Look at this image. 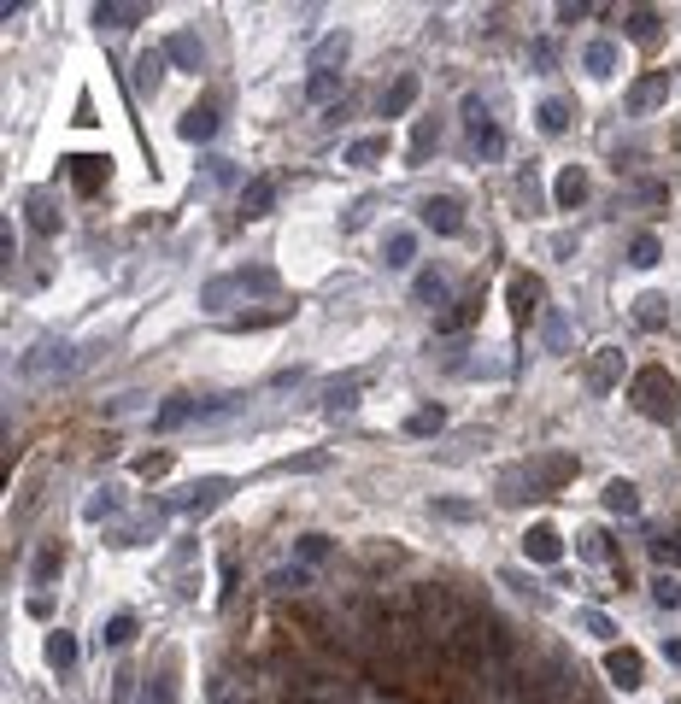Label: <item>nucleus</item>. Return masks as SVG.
Wrapping results in <instances>:
<instances>
[{
  "label": "nucleus",
  "instance_id": "obj_48",
  "mask_svg": "<svg viewBox=\"0 0 681 704\" xmlns=\"http://www.w3.org/2000/svg\"><path fill=\"white\" fill-rule=\"evenodd\" d=\"M130 640H135V616H123V611H118L112 623H106V645H130Z\"/></svg>",
  "mask_w": 681,
  "mask_h": 704
},
{
  "label": "nucleus",
  "instance_id": "obj_26",
  "mask_svg": "<svg viewBox=\"0 0 681 704\" xmlns=\"http://www.w3.org/2000/svg\"><path fill=\"white\" fill-rule=\"evenodd\" d=\"M441 429H447V411H441V405H423V411L406 417V434H411V441H423V434H441Z\"/></svg>",
  "mask_w": 681,
  "mask_h": 704
},
{
  "label": "nucleus",
  "instance_id": "obj_36",
  "mask_svg": "<svg viewBox=\"0 0 681 704\" xmlns=\"http://www.w3.org/2000/svg\"><path fill=\"white\" fill-rule=\"evenodd\" d=\"M658 259H664L658 235H634V241H629V264H634V271H652Z\"/></svg>",
  "mask_w": 681,
  "mask_h": 704
},
{
  "label": "nucleus",
  "instance_id": "obj_58",
  "mask_svg": "<svg viewBox=\"0 0 681 704\" xmlns=\"http://www.w3.org/2000/svg\"><path fill=\"white\" fill-rule=\"evenodd\" d=\"M529 53H535V65H540V70H552V59H559V48H552V41H535Z\"/></svg>",
  "mask_w": 681,
  "mask_h": 704
},
{
  "label": "nucleus",
  "instance_id": "obj_12",
  "mask_svg": "<svg viewBox=\"0 0 681 704\" xmlns=\"http://www.w3.org/2000/svg\"><path fill=\"white\" fill-rule=\"evenodd\" d=\"M417 211H423V223H429V229H435V235H458V229H464V218H458V200H447V194H435V200H423Z\"/></svg>",
  "mask_w": 681,
  "mask_h": 704
},
{
  "label": "nucleus",
  "instance_id": "obj_57",
  "mask_svg": "<svg viewBox=\"0 0 681 704\" xmlns=\"http://www.w3.org/2000/svg\"><path fill=\"white\" fill-rule=\"evenodd\" d=\"M153 704H171V669L153 675Z\"/></svg>",
  "mask_w": 681,
  "mask_h": 704
},
{
  "label": "nucleus",
  "instance_id": "obj_49",
  "mask_svg": "<svg viewBox=\"0 0 681 704\" xmlns=\"http://www.w3.org/2000/svg\"><path fill=\"white\" fill-rule=\"evenodd\" d=\"M464 123H470V135H476L482 123H494V118H488V101H482V94H464Z\"/></svg>",
  "mask_w": 681,
  "mask_h": 704
},
{
  "label": "nucleus",
  "instance_id": "obj_14",
  "mask_svg": "<svg viewBox=\"0 0 681 704\" xmlns=\"http://www.w3.org/2000/svg\"><path fill=\"white\" fill-rule=\"evenodd\" d=\"M176 135L183 141H212L218 135V106H188L183 118H176Z\"/></svg>",
  "mask_w": 681,
  "mask_h": 704
},
{
  "label": "nucleus",
  "instance_id": "obj_19",
  "mask_svg": "<svg viewBox=\"0 0 681 704\" xmlns=\"http://www.w3.org/2000/svg\"><path fill=\"white\" fill-rule=\"evenodd\" d=\"M271 206H276V182L271 176H259V182H247V188H241V218H265Z\"/></svg>",
  "mask_w": 681,
  "mask_h": 704
},
{
  "label": "nucleus",
  "instance_id": "obj_43",
  "mask_svg": "<svg viewBox=\"0 0 681 704\" xmlns=\"http://www.w3.org/2000/svg\"><path fill=\"white\" fill-rule=\"evenodd\" d=\"M142 405H147V400H142V393H118V400H106V405H101V417H106V422H118V417H130V411H142Z\"/></svg>",
  "mask_w": 681,
  "mask_h": 704
},
{
  "label": "nucleus",
  "instance_id": "obj_2",
  "mask_svg": "<svg viewBox=\"0 0 681 704\" xmlns=\"http://www.w3.org/2000/svg\"><path fill=\"white\" fill-rule=\"evenodd\" d=\"M71 370H77V347H65V341H41L18 358L24 382H48V376H71Z\"/></svg>",
  "mask_w": 681,
  "mask_h": 704
},
{
  "label": "nucleus",
  "instance_id": "obj_60",
  "mask_svg": "<svg viewBox=\"0 0 681 704\" xmlns=\"http://www.w3.org/2000/svg\"><path fill=\"white\" fill-rule=\"evenodd\" d=\"M664 657H670V664H681V640H670V645H664Z\"/></svg>",
  "mask_w": 681,
  "mask_h": 704
},
{
  "label": "nucleus",
  "instance_id": "obj_3",
  "mask_svg": "<svg viewBox=\"0 0 681 704\" xmlns=\"http://www.w3.org/2000/svg\"><path fill=\"white\" fill-rule=\"evenodd\" d=\"M505 300H511V317H517V323H535V317H540V300H547V288H540V276L523 271V276L505 282Z\"/></svg>",
  "mask_w": 681,
  "mask_h": 704
},
{
  "label": "nucleus",
  "instance_id": "obj_39",
  "mask_svg": "<svg viewBox=\"0 0 681 704\" xmlns=\"http://www.w3.org/2000/svg\"><path fill=\"white\" fill-rule=\"evenodd\" d=\"M312 59H317V70L341 65V59H346V36H341V30H335V36H324V41H317V53H312Z\"/></svg>",
  "mask_w": 681,
  "mask_h": 704
},
{
  "label": "nucleus",
  "instance_id": "obj_23",
  "mask_svg": "<svg viewBox=\"0 0 681 704\" xmlns=\"http://www.w3.org/2000/svg\"><path fill=\"white\" fill-rule=\"evenodd\" d=\"M535 475H540V487H559L576 475V458H564V453H547V458H535Z\"/></svg>",
  "mask_w": 681,
  "mask_h": 704
},
{
  "label": "nucleus",
  "instance_id": "obj_52",
  "mask_svg": "<svg viewBox=\"0 0 681 704\" xmlns=\"http://www.w3.org/2000/svg\"><path fill=\"white\" fill-rule=\"evenodd\" d=\"M547 347H552V352H564V347H569V323H564L559 312L547 317Z\"/></svg>",
  "mask_w": 681,
  "mask_h": 704
},
{
  "label": "nucleus",
  "instance_id": "obj_33",
  "mask_svg": "<svg viewBox=\"0 0 681 704\" xmlns=\"http://www.w3.org/2000/svg\"><path fill=\"white\" fill-rule=\"evenodd\" d=\"M470 147H476V159H499V153H505V130H499V123H482V130L470 135Z\"/></svg>",
  "mask_w": 681,
  "mask_h": 704
},
{
  "label": "nucleus",
  "instance_id": "obj_17",
  "mask_svg": "<svg viewBox=\"0 0 681 704\" xmlns=\"http://www.w3.org/2000/svg\"><path fill=\"white\" fill-rule=\"evenodd\" d=\"M411 106H417V77L406 70V77H394V89L382 94V118H406Z\"/></svg>",
  "mask_w": 681,
  "mask_h": 704
},
{
  "label": "nucleus",
  "instance_id": "obj_53",
  "mask_svg": "<svg viewBox=\"0 0 681 704\" xmlns=\"http://www.w3.org/2000/svg\"><path fill=\"white\" fill-rule=\"evenodd\" d=\"M435 511L452 517V523H470V517H476V505H464V499H435Z\"/></svg>",
  "mask_w": 681,
  "mask_h": 704
},
{
  "label": "nucleus",
  "instance_id": "obj_61",
  "mask_svg": "<svg viewBox=\"0 0 681 704\" xmlns=\"http://www.w3.org/2000/svg\"><path fill=\"white\" fill-rule=\"evenodd\" d=\"M300 704H324V699H300Z\"/></svg>",
  "mask_w": 681,
  "mask_h": 704
},
{
  "label": "nucleus",
  "instance_id": "obj_54",
  "mask_svg": "<svg viewBox=\"0 0 681 704\" xmlns=\"http://www.w3.org/2000/svg\"><path fill=\"white\" fill-rule=\"evenodd\" d=\"M652 558H658V563H681V540H664V534H652Z\"/></svg>",
  "mask_w": 681,
  "mask_h": 704
},
{
  "label": "nucleus",
  "instance_id": "obj_21",
  "mask_svg": "<svg viewBox=\"0 0 681 704\" xmlns=\"http://www.w3.org/2000/svg\"><path fill=\"white\" fill-rule=\"evenodd\" d=\"M165 59H176L183 70H200V65H206V48H200V41H194V36L183 30V36H171V41H165Z\"/></svg>",
  "mask_w": 681,
  "mask_h": 704
},
{
  "label": "nucleus",
  "instance_id": "obj_15",
  "mask_svg": "<svg viewBox=\"0 0 681 704\" xmlns=\"http://www.w3.org/2000/svg\"><path fill=\"white\" fill-rule=\"evenodd\" d=\"M200 411V400H188V393H171V400L159 405V411H153V429L159 434H171V429H183V422Z\"/></svg>",
  "mask_w": 681,
  "mask_h": 704
},
{
  "label": "nucleus",
  "instance_id": "obj_7",
  "mask_svg": "<svg viewBox=\"0 0 681 704\" xmlns=\"http://www.w3.org/2000/svg\"><path fill=\"white\" fill-rule=\"evenodd\" d=\"M605 675L622 687V693H634V687H641V652H634V645H611V652H605Z\"/></svg>",
  "mask_w": 681,
  "mask_h": 704
},
{
  "label": "nucleus",
  "instance_id": "obj_45",
  "mask_svg": "<svg viewBox=\"0 0 681 704\" xmlns=\"http://www.w3.org/2000/svg\"><path fill=\"white\" fill-rule=\"evenodd\" d=\"M30 575H36V587H41V581H53V575H59V546H41L36 563H30Z\"/></svg>",
  "mask_w": 681,
  "mask_h": 704
},
{
  "label": "nucleus",
  "instance_id": "obj_42",
  "mask_svg": "<svg viewBox=\"0 0 681 704\" xmlns=\"http://www.w3.org/2000/svg\"><path fill=\"white\" fill-rule=\"evenodd\" d=\"M658 24H664V18H658V12H652V6L629 12V36H634V41H652V36H658Z\"/></svg>",
  "mask_w": 681,
  "mask_h": 704
},
{
  "label": "nucleus",
  "instance_id": "obj_20",
  "mask_svg": "<svg viewBox=\"0 0 681 704\" xmlns=\"http://www.w3.org/2000/svg\"><path fill=\"white\" fill-rule=\"evenodd\" d=\"M617 376H622V352H617V347H600V352H593V364H588V382L605 393Z\"/></svg>",
  "mask_w": 681,
  "mask_h": 704
},
{
  "label": "nucleus",
  "instance_id": "obj_59",
  "mask_svg": "<svg viewBox=\"0 0 681 704\" xmlns=\"http://www.w3.org/2000/svg\"><path fill=\"white\" fill-rule=\"evenodd\" d=\"M317 464H324V453H305V458H288L282 470H317Z\"/></svg>",
  "mask_w": 681,
  "mask_h": 704
},
{
  "label": "nucleus",
  "instance_id": "obj_30",
  "mask_svg": "<svg viewBox=\"0 0 681 704\" xmlns=\"http://www.w3.org/2000/svg\"><path fill=\"white\" fill-rule=\"evenodd\" d=\"M664 317H670V300H664V293H641V300H634V323H641V329H658Z\"/></svg>",
  "mask_w": 681,
  "mask_h": 704
},
{
  "label": "nucleus",
  "instance_id": "obj_5",
  "mask_svg": "<svg viewBox=\"0 0 681 704\" xmlns=\"http://www.w3.org/2000/svg\"><path fill=\"white\" fill-rule=\"evenodd\" d=\"M224 499H229V482H224V475H206V482H194L183 499H176V511L200 517V511H212V505H224Z\"/></svg>",
  "mask_w": 681,
  "mask_h": 704
},
{
  "label": "nucleus",
  "instance_id": "obj_41",
  "mask_svg": "<svg viewBox=\"0 0 681 704\" xmlns=\"http://www.w3.org/2000/svg\"><path fill=\"white\" fill-rule=\"evenodd\" d=\"M112 511H118V487H101L89 505H82V517H89V523H106Z\"/></svg>",
  "mask_w": 681,
  "mask_h": 704
},
{
  "label": "nucleus",
  "instance_id": "obj_35",
  "mask_svg": "<svg viewBox=\"0 0 681 704\" xmlns=\"http://www.w3.org/2000/svg\"><path fill=\"white\" fill-rule=\"evenodd\" d=\"M569 118H576V106H569V101H540V130H547V135L569 130Z\"/></svg>",
  "mask_w": 681,
  "mask_h": 704
},
{
  "label": "nucleus",
  "instance_id": "obj_38",
  "mask_svg": "<svg viewBox=\"0 0 681 704\" xmlns=\"http://www.w3.org/2000/svg\"><path fill=\"white\" fill-rule=\"evenodd\" d=\"M652 604H658V611H676V604H681V581H676V575H652Z\"/></svg>",
  "mask_w": 681,
  "mask_h": 704
},
{
  "label": "nucleus",
  "instance_id": "obj_29",
  "mask_svg": "<svg viewBox=\"0 0 681 704\" xmlns=\"http://www.w3.org/2000/svg\"><path fill=\"white\" fill-rule=\"evenodd\" d=\"M235 293H241V288H235V276H212V282L200 288V305H206V312H224Z\"/></svg>",
  "mask_w": 681,
  "mask_h": 704
},
{
  "label": "nucleus",
  "instance_id": "obj_4",
  "mask_svg": "<svg viewBox=\"0 0 681 704\" xmlns=\"http://www.w3.org/2000/svg\"><path fill=\"white\" fill-rule=\"evenodd\" d=\"M65 165H71L77 194H101L106 176H112V159H106V153H77V159H65Z\"/></svg>",
  "mask_w": 681,
  "mask_h": 704
},
{
  "label": "nucleus",
  "instance_id": "obj_22",
  "mask_svg": "<svg viewBox=\"0 0 681 704\" xmlns=\"http://www.w3.org/2000/svg\"><path fill=\"white\" fill-rule=\"evenodd\" d=\"M382 153H388V135H358L353 147H346V165H353V171H370Z\"/></svg>",
  "mask_w": 681,
  "mask_h": 704
},
{
  "label": "nucleus",
  "instance_id": "obj_62",
  "mask_svg": "<svg viewBox=\"0 0 681 704\" xmlns=\"http://www.w3.org/2000/svg\"><path fill=\"white\" fill-rule=\"evenodd\" d=\"M676 141H681V130H676Z\"/></svg>",
  "mask_w": 681,
  "mask_h": 704
},
{
  "label": "nucleus",
  "instance_id": "obj_40",
  "mask_svg": "<svg viewBox=\"0 0 681 704\" xmlns=\"http://www.w3.org/2000/svg\"><path fill=\"white\" fill-rule=\"evenodd\" d=\"M305 94H312V101L324 106L329 94H341V70H312V82H305Z\"/></svg>",
  "mask_w": 681,
  "mask_h": 704
},
{
  "label": "nucleus",
  "instance_id": "obj_10",
  "mask_svg": "<svg viewBox=\"0 0 681 704\" xmlns=\"http://www.w3.org/2000/svg\"><path fill=\"white\" fill-rule=\"evenodd\" d=\"M24 218H30L36 235H53V229H59V206H53V194L30 188V194H24Z\"/></svg>",
  "mask_w": 681,
  "mask_h": 704
},
{
  "label": "nucleus",
  "instance_id": "obj_46",
  "mask_svg": "<svg viewBox=\"0 0 681 704\" xmlns=\"http://www.w3.org/2000/svg\"><path fill=\"white\" fill-rule=\"evenodd\" d=\"M165 470H171V453H142L135 458V475H142V482H159Z\"/></svg>",
  "mask_w": 681,
  "mask_h": 704
},
{
  "label": "nucleus",
  "instance_id": "obj_18",
  "mask_svg": "<svg viewBox=\"0 0 681 704\" xmlns=\"http://www.w3.org/2000/svg\"><path fill=\"white\" fill-rule=\"evenodd\" d=\"M605 511L611 517H641V487L634 482H605Z\"/></svg>",
  "mask_w": 681,
  "mask_h": 704
},
{
  "label": "nucleus",
  "instance_id": "obj_51",
  "mask_svg": "<svg viewBox=\"0 0 681 704\" xmlns=\"http://www.w3.org/2000/svg\"><path fill=\"white\" fill-rule=\"evenodd\" d=\"M581 558H588V563H605V558H611V546H605V534H600V528L581 534Z\"/></svg>",
  "mask_w": 681,
  "mask_h": 704
},
{
  "label": "nucleus",
  "instance_id": "obj_37",
  "mask_svg": "<svg viewBox=\"0 0 681 704\" xmlns=\"http://www.w3.org/2000/svg\"><path fill=\"white\" fill-rule=\"evenodd\" d=\"M235 288H241V293H271V288H276V271H265V264H253V271H235Z\"/></svg>",
  "mask_w": 681,
  "mask_h": 704
},
{
  "label": "nucleus",
  "instance_id": "obj_50",
  "mask_svg": "<svg viewBox=\"0 0 681 704\" xmlns=\"http://www.w3.org/2000/svg\"><path fill=\"white\" fill-rule=\"evenodd\" d=\"M305 581H312V575H305V563H294V570H276V575H271V587H282V593H300Z\"/></svg>",
  "mask_w": 681,
  "mask_h": 704
},
{
  "label": "nucleus",
  "instance_id": "obj_32",
  "mask_svg": "<svg viewBox=\"0 0 681 704\" xmlns=\"http://www.w3.org/2000/svg\"><path fill=\"white\" fill-rule=\"evenodd\" d=\"M358 388H365V376H341V382L335 388H329V411H353V405H358Z\"/></svg>",
  "mask_w": 681,
  "mask_h": 704
},
{
  "label": "nucleus",
  "instance_id": "obj_47",
  "mask_svg": "<svg viewBox=\"0 0 681 704\" xmlns=\"http://www.w3.org/2000/svg\"><path fill=\"white\" fill-rule=\"evenodd\" d=\"M470 317H476V300H458V305H452V312H447V317H441V335H458V329H464V323H470Z\"/></svg>",
  "mask_w": 681,
  "mask_h": 704
},
{
  "label": "nucleus",
  "instance_id": "obj_24",
  "mask_svg": "<svg viewBox=\"0 0 681 704\" xmlns=\"http://www.w3.org/2000/svg\"><path fill=\"white\" fill-rule=\"evenodd\" d=\"M581 65L593 70V77H611V70H617V41H588V53H581Z\"/></svg>",
  "mask_w": 681,
  "mask_h": 704
},
{
  "label": "nucleus",
  "instance_id": "obj_6",
  "mask_svg": "<svg viewBox=\"0 0 681 704\" xmlns=\"http://www.w3.org/2000/svg\"><path fill=\"white\" fill-rule=\"evenodd\" d=\"M664 101H670V70H646V77L629 89V112H634V118L652 112V106H664Z\"/></svg>",
  "mask_w": 681,
  "mask_h": 704
},
{
  "label": "nucleus",
  "instance_id": "obj_1",
  "mask_svg": "<svg viewBox=\"0 0 681 704\" xmlns=\"http://www.w3.org/2000/svg\"><path fill=\"white\" fill-rule=\"evenodd\" d=\"M629 400H634V411L652 417V422H676V411H681V388H676V376L664 370V364H646V370L634 376Z\"/></svg>",
  "mask_w": 681,
  "mask_h": 704
},
{
  "label": "nucleus",
  "instance_id": "obj_16",
  "mask_svg": "<svg viewBox=\"0 0 681 704\" xmlns=\"http://www.w3.org/2000/svg\"><path fill=\"white\" fill-rule=\"evenodd\" d=\"M411 259H417V235L411 229H388L382 235V264H388V271H406Z\"/></svg>",
  "mask_w": 681,
  "mask_h": 704
},
{
  "label": "nucleus",
  "instance_id": "obj_8",
  "mask_svg": "<svg viewBox=\"0 0 681 704\" xmlns=\"http://www.w3.org/2000/svg\"><path fill=\"white\" fill-rule=\"evenodd\" d=\"M523 558H535V563H559V558H564L559 528H552V523H535L529 534H523Z\"/></svg>",
  "mask_w": 681,
  "mask_h": 704
},
{
  "label": "nucleus",
  "instance_id": "obj_31",
  "mask_svg": "<svg viewBox=\"0 0 681 704\" xmlns=\"http://www.w3.org/2000/svg\"><path fill=\"white\" fill-rule=\"evenodd\" d=\"M48 664H53V669H71V664H77V640H71L65 628L48 634Z\"/></svg>",
  "mask_w": 681,
  "mask_h": 704
},
{
  "label": "nucleus",
  "instance_id": "obj_27",
  "mask_svg": "<svg viewBox=\"0 0 681 704\" xmlns=\"http://www.w3.org/2000/svg\"><path fill=\"white\" fill-rule=\"evenodd\" d=\"M482 640H488V657H494V664H505V657H511V628L499 623V616H482Z\"/></svg>",
  "mask_w": 681,
  "mask_h": 704
},
{
  "label": "nucleus",
  "instance_id": "obj_11",
  "mask_svg": "<svg viewBox=\"0 0 681 704\" xmlns=\"http://www.w3.org/2000/svg\"><path fill=\"white\" fill-rule=\"evenodd\" d=\"M89 18H94V30H130V24L147 18V6H135V0H130V6H118V0H101Z\"/></svg>",
  "mask_w": 681,
  "mask_h": 704
},
{
  "label": "nucleus",
  "instance_id": "obj_28",
  "mask_svg": "<svg viewBox=\"0 0 681 704\" xmlns=\"http://www.w3.org/2000/svg\"><path fill=\"white\" fill-rule=\"evenodd\" d=\"M411 293H417V305H447V276L441 271H423L411 282Z\"/></svg>",
  "mask_w": 681,
  "mask_h": 704
},
{
  "label": "nucleus",
  "instance_id": "obj_25",
  "mask_svg": "<svg viewBox=\"0 0 681 704\" xmlns=\"http://www.w3.org/2000/svg\"><path fill=\"white\" fill-rule=\"evenodd\" d=\"M435 147H441V123L435 118H417V130H411V165H423Z\"/></svg>",
  "mask_w": 681,
  "mask_h": 704
},
{
  "label": "nucleus",
  "instance_id": "obj_34",
  "mask_svg": "<svg viewBox=\"0 0 681 704\" xmlns=\"http://www.w3.org/2000/svg\"><path fill=\"white\" fill-rule=\"evenodd\" d=\"M159 77H165V53H142V59H135V89L153 94V89H159Z\"/></svg>",
  "mask_w": 681,
  "mask_h": 704
},
{
  "label": "nucleus",
  "instance_id": "obj_13",
  "mask_svg": "<svg viewBox=\"0 0 681 704\" xmlns=\"http://www.w3.org/2000/svg\"><path fill=\"white\" fill-rule=\"evenodd\" d=\"M552 200H559L564 211H576L581 200H588V171H581V165H564L559 182H552Z\"/></svg>",
  "mask_w": 681,
  "mask_h": 704
},
{
  "label": "nucleus",
  "instance_id": "obj_55",
  "mask_svg": "<svg viewBox=\"0 0 681 704\" xmlns=\"http://www.w3.org/2000/svg\"><path fill=\"white\" fill-rule=\"evenodd\" d=\"M581 628H588V634H600V640H611V634H617L605 611H581Z\"/></svg>",
  "mask_w": 681,
  "mask_h": 704
},
{
  "label": "nucleus",
  "instance_id": "obj_56",
  "mask_svg": "<svg viewBox=\"0 0 681 704\" xmlns=\"http://www.w3.org/2000/svg\"><path fill=\"white\" fill-rule=\"evenodd\" d=\"M276 317H282V312H247V317H235L229 329H265V323H276Z\"/></svg>",
  "mask_w": 681,
  "mask_h": 704
},
{
  "label": "nucleus",
  "instance_id": "obj_9",
  "mask_svg": "<svg viewBox=\"0 0 681 704\" xmlns=\"http://www.w3.org/2000/svg\"><path fill=\"white\" fill-rule=\"evenodd\" d=\"M540 475H535V464H523V470H505L499 475V499H511V505H523V499H540Z\"/></svg>",
  "mask_w": 681,
  "mask_h": 704
},
{
  "label": "nucleus",
  "instance_id": "obj_44",
  "mask_svg": "<svg viewBox=\"0 0 681 704\" xmlns=\"http://www.w3.org/2000/svg\"><path fill=\"white\" fill-rule=\"evenodd\" d=\"M294 552H300V563H305V570H312V563H324V558H329V540H324V534H300V546H294Z\"/></svg>",
  "mask_w": 681,
  "mask_h": 704
}]
</instances>
